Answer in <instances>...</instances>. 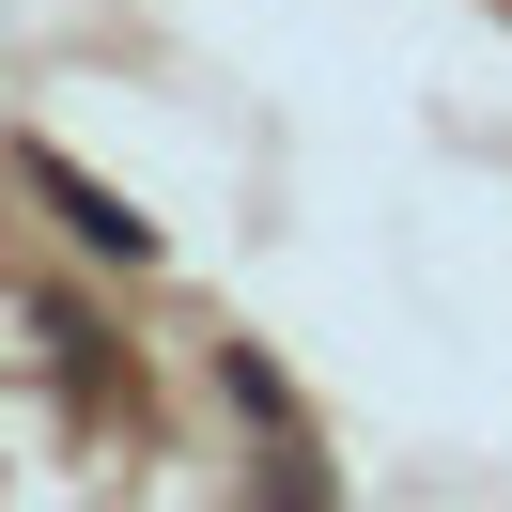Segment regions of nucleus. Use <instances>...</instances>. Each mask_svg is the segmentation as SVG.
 Returning <instances> with one entry per match:
<instances>
[{
    "mask_svg": "<svg viewBox=\"0 0 512 512\" xmlns=\"http://www.w3.org/2000/svg\"><path fill=\"white\" fill-rule=\"evenodd\" d=\"M32 187L63 202V233H78V249H94V264H156V218H140V202H109L94 171H63V156H32Z\"/></svg>",
    "mask_w": 512,
    "mask_h": 512,
    "instance_id": "obj_1",
    "label": "nucleus"
}]
</instances>
